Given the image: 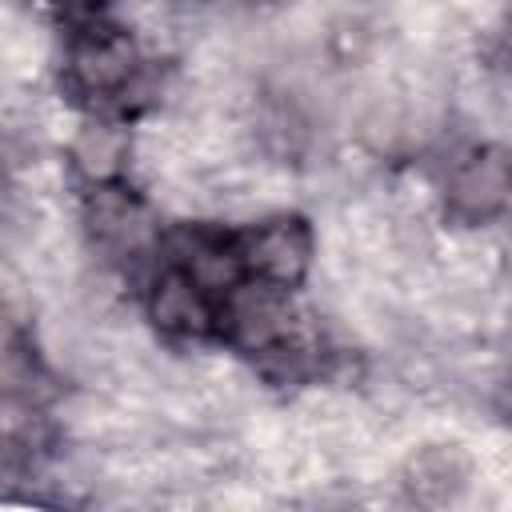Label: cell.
<instances>
[{
  "label": "cell",
  "mask_w": 512,
  "mask_h": 512,
  "mask_svg": "<svg viewBox=\"0 0 512 512\" xmlns=\"http://www.w3.org/2000/svg\"><path fill=\"white\" fill-rule=\"evenodd\" d=\"M468 476H472V464L456 444H428L408 456V464L400 472V488H404L408 504H416L424 512H440L468 488Z\"/></svg>",
  "instance_id": "obj_4"
},
{
  "label": "cell",
  "mask_w": 512,
  "mask_h": 512,
  "mask_svg": "<svg viewBox=\"0 0 512 512\" xmlns=\"http://www.w3.org/2000/svg\"><path fill=\"white\" fill-rule=\"evenodd\" d=\"M492 412H496V420H500V424H508V428H512V372L496 384V392H492Z\"/></svg>",
  "instance_id": "obj_5"
},
{
  "label": "cell",
  "mask_w": 512,
  "mask_h": 512,
  "mask_svg": "<svg viewBox=\"0 0 512 512\" xmlns=\"http://www.w3.org/2000/svg\"><path fill=\"white\" fill-rule=\"evenodd\" d=\"M444 216L460 228H484L512 208V152L504 144H472L456 152L440 184Z\"/></svg>",
  "instance_id": "obj_2"
},
{
  "label": "cell",
  "mask_w": 512,
  "mask_h": 512,
  "mask_svg": "<svg viewBox=\"0 0 512 512\" xmlns=\"http://www.w3.org/2000/svg\"><path fill=\"white\" fill-rule=\"evenodd\" d=\"M60 88L88 120L124 124L148 96V56L132 28L104 8H72L64 16Z\"/></svg>",
  "instance_id": "obj_1"
},
{
  "label": "cell",
  "mask_w": 512,
  "mask_h": 512,
  "mask_svg": "<svg viewBox=\"0 0 512 512\" xmlns=\"http://www.w3.org/2000/svg\"><path fill=\"white\" fill-rule=\"evenodd\" d=\"M240 252H244L252 284L296 296L312 272L316 236H312V224L304 216L276 212V216H264L256 224H240Z\"/></svg>",
  "instance_id": "obj_3"
}]
</instances>
